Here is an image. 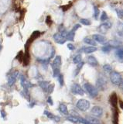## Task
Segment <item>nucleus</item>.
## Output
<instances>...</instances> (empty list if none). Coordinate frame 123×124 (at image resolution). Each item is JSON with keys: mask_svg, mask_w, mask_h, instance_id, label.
Returning a JSON list of instances; mask_svg holds the SVG:
<instances>
[{"mask_svg": "<svg viewBox=\"0 0 123 124\" xmlns=\"http://www.w3.org/2000/svg\"><path fill=\"white\" fill-rule=\"evenodd\" d=\"M76 107L79 110L82 112H85L90 108V102L87 99H79L76 103Z\"/></svg>", "mask_w": 123, "mask_h": 124, "instance_id": "7ed1b4c3", "label": "nucleus"}, {"mask_svg": "<svg viewBox=\"0 0 123 124\" xmlns=\"http://www.w3.org/2000/svg\"><path fill=\"white\" fill-rule=\"evenodd\" d=\"M67 119L68 120V121L72 122V123H80V122H79V119H78V117H76V116H68V117L67 118Z\"/></svg>", "mask_w": 123, "mask_h": 124, "instance_id": "5701e85b", "label": "nucleus"}, {"mask_svg": "<svg viewBox=\"0 0 123 124\" xmlns=\"http://www.w3.org/2000/svg\"><path fill=\"white\" fill-rule=\"evenodd\" d=\"M48 83L47 81H40V86L43 89L44 91L47 92V88H48Z\"/></svg>", "mask_w": 123, "mask_h": 124, "instance_id": "a878e982", "label": "nucleus"}, {"mask_svg": "<svg viewBox=\"0 0 123 124\" xmlns=\"http://www.w3.org/2000/svg\"><path fill=\"white\" fill-rule=\"evenodd\" d=\"M96 88L98 90H105L107 88V80L104 77H99L96 81Z\"/></svg>", "mask_w": 123, "mask_h": 124, "instance_id": "20e7f679", "label": "nucleus"}, {"mask_svg": "<svg viewBox=\"0 0 123 124\" xmlns=\"http://www.w3.org/2000/svg\"><path fill=\"white\" fill-rule=\"evenodd\" d=\"M84 62L83 61H81L80 63H79L78 64H77V68H76V70H75V71H74V76H76L80 72V69H81L82 68H83V66H84Z\"/></svg>", "mask_w": 123, "mask_h": 124, "instance_id": "4be33fe9", "label": "nucleus"}, {"mask_svg": "<svg viewBox=\"0 0 123 124\" xmlns=\"http://www.w3.org/2000/svg\"><path fill=\"white\" fill-rule=\"evenodd\" d=\"M81 60H82L81 55H80V54H78V55H76L74 58H73V62L76 64H78L79 63L81 62Z\"/></svg>", "mask_w": 123, "mask_h": 124, "instance_id": "412c9836", "label": "nucleus"}, {"mask_svg": "<svg viewBox=\"0 0 123 124\" xmlns=\"http://www.w3.org/2000/svg\"><path fill=\"white\" fill-rule=\"evenodd\" d=\"M99 124H100V123H99Z\"/></svg>", "mask_w": 123, "mask_h": 124, "instance_id": "a18cd8bd", "label": "nucleus"}, {"mask_svg": "<svg viewBox=\"0 0 123 124\" xmlns=\"http://www.w3.org/2000/svg\"><path fill=\"white\" fill-rule=\"evenodd\" d=\"M110 81H111V82L112 85L118 86L122 81V75L118 72L113 71L110 74Z\"/></svg>", "mask_w": 123, "mask_h": 124, "instance_id": "f03ea898", "label": "nucleus"}, {"mask_svg": "<svg viewBox=\"0 0 123 124\" xmlns=\"http://www.w3.org/2000/svg\"><path fill=\"white\" fill-rule=\"evenodd\" d=\"M80 23H82L83 25H85V26H89L90 25V20H88L87 19H80Z\"/></svg>", "mask_w": 123, "mask_h": 124, "instance_id": "c756f323", "label": "nucleus"}, {"mask_svg": "<svg viewBox=\"0 0 123 124\" xmlns=\"http://www.w3.org/2000/svg\"><path fill=\"white\" fill-rule=\"evenodd\" d=\"M115 54H116L117 57L119 58V59L123 60V48L122 49H118L116 50V52H115Z\"/></svg>", "mask_w": 123, "mask_h": 124, "instance_id": "393cba45", "label": "nucleus"}, {"mask_svg": "<svg viewBox=\"0 0 123 124\" xmlns=\"http://www.w3.org/2000/svg\"><path fill=\"white\" fill-rule=\"evenodd\" d=\"M67 48L70 50H74L75 49V46H74V44H67Z\"/></svg>", "mask_w": 123, "mask_h": 124, "instance_id": "4c0bfd02", "label": "nucleus"}, {"mask_svg": "<svg viewBox=\"0 0 123 124\" xmlns=\"http://www.w3.org/2000/svg\"><path fill=\"white\" fill-rule=\"evenodd\" d=\"M87 119L89 121L91 124H99L100 122H99V120L94 117V116H88V117L87 118Z\"/></svg>", "mask_w": 123, "mask_h": 124, "instance_id": "6ab92c4d", "label": "nucleus"}, {"mask_svg": "<svg viewBox=\"0 0 123 124\" xmlns=\"http://www.w3.org/2000/svg\"><path fill=\"white\" fill-rule=\"evenodd\" d=\"M111 47L109 45H105V46H104L103 47L101 48L102 51L105 52V53H109L110 50H111Z\"/></svg>", "mask_w": 123, "mask_h": 124, "instance_id": "c85d7f7f", "label": "nucleus"}, {"mask_svg": "<svg viewBox=\"0 0 123 124\" xmlns=\"http://www.w3.org/2000/svg\"><path fill=\"white\" fill-rule=\"evenodd\" d=\"M109 102L111 105V106L113 108H116L117 106V102H118V98H117V95L115 92L111 93V95L110 96V99H109Z\"/></svg>", "mask_w": 123, "mask_h": 124, "instance_id": "9b49d317", "label": "nucleus"}, {"mask_svg": "<svg viewBox=\"0 0 123 124\" xmlns=\"http://www.w3.org/2000/svg\"><path fill=\"white\" fill-rule=\"evenodd\" d=\"M1 48H2V46H0V50H1Z\"/></svg>", "mask_w": 123, "mask_h": 124, "instance_id": "37998d69", "label": "nucleus"}, {"mask_svg": "<svg viewBox=\"0 0 123 124\" xmlns=\"http://www.w3.org/2000/svg\"><path fill=\"white\" fill-rule=\"evenodd\" d=\"M53 40H55V42H57V44H64L65 42H66L67 39L65 37H64L60 33H57L53 35Z\"/></svg>", "mask_w": 123, "mask_h": 124, "instance_id": "0eeeda50", "label": "nucleus"}, {"mask_svg": "<svg viewBox=\"0 0 123 124\" xmlns=\"http://www.w3.org/2000/svg\"><path fill=\"white\" fill-rule=\"evenodd\" d=\"M108 19H109V17H108L107 13H105V12H103L102 14H101V20L103 21V22H105V21L107 20Z\"/></svg>", "mask_w": 123, "mask_h": 124, "instance_id": "473e14b6", "label": "nucleus"}, {"mask_svg": "<svg viewBox=\"0 0 123 124\" xmlns=\"http://www.w3.org/2000/svg\"><path fill=\"white\" fill-rule=\"evenodd\" d=\"M84 42L87 44H89V45L93 46H94L96 45V42L91 37H85L84 39Z\"/></svg>", "mask_w": 123, "mask_h": 124, "instance_id": "f3484780", "label": "nucleus"}, {"mask_svg": "<svg viewBox=\"0 0 123 124\" xmlns=\"http://www.w3.org/2000/svg\"><path fill=\"white\" fill-rule=\"evenodd\" d=\"M92 39H93L95 42L100 43V44H105L106 42V38L100 34H94L93 36H92Z\"/></svg>", "mask_w": 123, "mask_h": 124, "instance_id": "9d476101", "label": "nucleus"}, {"mask_svg": "<svg viewBox=\"0 0 123 124\" xmlns=\"http://www.w3.org/2000/svg\"><path fill=\"white\" fill-rule=\"evenodd\" d=\"M80 27V24H75L74 25V26L73 27V29H72V31H74V32H75V31L78 30V29H79Z\"/></svg>", "mask_w": 123, "mask_h": 124, "instance_id": "58836bf2", "label": "nucleus"}, {"mask_svg": "<svg viewBox=\"0 0 123 124\" xmlns=\"http://www.w3.org/2000/svg\"><path fill=\"white\" fill-rule=\"evenodd\" d=\"M57 79H58V81H59V83L60 85V86H63L64 84V76H63V75L60 74L59 76L57 77Z\"/></svg>", "mask_w": 123, "mask_h": 124, "instance_id": "cd10ccee", "label": "nucleus"}, {"mask_svg": "<svg viewBox=\"0 0 123 124\" xmlns=\"http://www.w3.org/2000/svg\"><path fill=\"white\" fill-rule=\"evenodd\" d=\"M94 16L95 19H98V16H99V9L97 6H94Z\"/></svg>", "mask_w": 123, "mask_h": 124, "instance_id": "7c9ffc66", "label": "nucleus"}, {"mask_svg": "<svg viewBox=\"0 0 123 124\" xmlns=\"http://www.w3.org/2000/svg\"><path fill=\"white\" fill-rule=\"evenodd\" d=\"M118 87H119V89L122 91V92L123 93V79H122V82L120 83V85H118Z\"/></svg>", "mask_w": 123, "mask_h": 124, "instance_id": "a19ab883", "label": "nucleus"}, {"mask_svg": "<svg viewBox=\"0 0 123 124\" xmlns=\"http://www.w3.org/2000/svg\"><path fill=\"white\" fill-rule=\"evenodd\" d=\"M103 69H104V71L108 74H111L113 71L112 67H111L110 64H105L103 66Z\"/></svg>", "mask_w": 123, "mask_h": 124, "instance_id": "aec40b11", "label": "nucleus"}, {"mask_svg": "<svg viewBox=\"0 0 123 124\" xmlns=\"http://www.w3.org/2000/svg\"><path fill=\"white\" fill-rule=\"evenodd\" d=\"M59 110H60V112H61V113H63L64 115L67 116L69 114L67 107V106L65 104H63V103L60 104V106H59Z\"/></svg>", "mask_w": 123, "mask_h": 124, "instance_id": "2eb2a0df", "label": "nucleus"}, {"mask_svg": "<svg viewBox=\"0 0 123 124\" xmlns=\"http://www.w3.org/2000/svg\"><path fill=\"white\" fill-rule=\"evenodd\" d=\"M74 36H75V32L74 31H70V32H68L67 36H66V39L70 41H74Z\"/></svg>", "mask_w": 123, "mask_h": 124, "instance_id": "a211bd4d", "label": "nucleus"}, {"mask_svg": "<svg viewBox=\"0 0 123 124\" xmlns=\"http://www.w3.org/2000/svg\"><path fill=\"white\" fill-rule=\"evenodd\" d=\"M47 102L51 105V106H53V99H52V98L51 96H49L48 97V99H47Z\"/></svg>", "mask_w": 123, "mask_h": 124, "instance_id": "ea45409f", "label": "nucleus"}, {"mask_svg": "<svg viewBox=\"0 0 123 124\" xmlns=\"http://www.w3.org/2000/svg\"><path fill=\"white\" fill-rule=\"evenodd\" d=\"M87 63L89 64V65L92 66V67H96V66L98 65V62L97 59L95 58L94 56L93 55H90L87 57Z\"/></svg>", "mask_w": 123, "mask_h": 124, "instance_id": "f8f14e48", "label": "nucleus"}, {"mask_svg": "<svg viewBox=\"0 0 123 124\" xmlns=\"http://www.w3.org/2000/svg\"><path fill=\"white\" fill-rule=\"evenodd\" d=\"M97 50V47L93 46H87V47H84L83 49V52L85 54H91L93 52H95Z\"/></svg>", "mask_w": 123, "mask_h": 124, "instance_id": "dca6fc26", "label": "nucleus"}, {"mask_svg": "<svg viewBox=\"0 0 123 124\" xmlns=\"http://www.w3.org/2000/svg\"><path fill=\"white\" fill-rule=\"evenodd\" d=\"M60 74V68H53V76L54 77V78L58 77Z\"/></svg>", "mask_w": 123, "mask_h": 124, "instance_id": "bb28decb", "label": "nucleus"}, {"mask_svg": "<svg viewBox=\"0 0 123 124\" xmlns=\"http://www.w3.org/2000/svg\"><path fill=\"white\" fill-rule=\"evenodd\" d=\"M91 115L94 116V117L99 118V117H101L103 116L104 111H103V108L101 106H94L91 108Z\"/></svg>", "mask_w": 123, "mask_h": 124, "instance_id": "423d86ee", "label": "nucleus"}, {"mask_svg": "<svg viewBox=\"0 0 123 124\" xmlns=\"http://www.w3.org/2000/svg\"><path fill=\"white\" fill-rule=\"evenodd\" d=\"M20 75V73L18 71H15V73H13V75H11L9 76V78H8V85L9 86H12V85H14V83L16 82L17 77Z\"/></svg>", "mask_w": 123, "mask_h": 124, "instance_id": "6e6552de", "label": "nucleus"}, {"mask_svg": "<svg viewBox=\"0 0 123 124\" xmlns=\"http://www.w3.org/2000/svg\"><path fill=\"white\" fill-rule=\"evenodd\" d=\"M71 7V4H69V5H67V6H61V9H63L64 12H65V11H67V9H70Z\"/></svg>", "mask_w": 123, "mask_h": 124, "instance_id": "e433bc0d", "label": "nucleus"}, {"mask_svg": "<svg viewBox=\"0 0 123 124\" xmlns=\"http://www.w3.org/2000/svg\"><path fill=\"white\" fill-rule=\"evenodd\" d=\"M78 119H79V122L81 123L82 124H91L87 119H84V118L78 117Z\"/></svg>", "mask_w": 123, "mask_h": 124, "instance_id": "72a5a7b5", "label": "nucleus"}, {"mask_svg": "<svg viewBox=\"0 0 123 124\" xmlns=\"http://www.w3.org/2000/svg\"><path fill=\"white\" fill-rule=\"evenodd\" d=\"M115 12H116L117 16L119 19H122L123 18V13H122V9H115Z\"/></svg>", "mask_w": 123, "mask_h": 124, "instance_id": "2f4dec72", "label": "nucleus"}, {"mask_svg": "<svg viewBox=\"0 0 123 124\" xmlns=\"http://www.w3.org/2000/svg\"><path fill=\"white\" fill-rule=\"evenodd\" d=\"M40 31H38V30H36V31H34V32L33 33V34L31 35V37H30V39L33 41L35 39H36L37 37H40Z\"/></svg>", "mask_w": 123, "mask_h": 124, "instance_id": "b1692460", "label": "nucleus"}, {"mask_svg": "<svg viewBox=\"0 0 123 124\" xmlns=\"http://www.w3.org/2000/svg\"><path fill=\"white\" fill-rule=\"evenodd\" d=\"M71 92L74 95H83L84 94V89L78 84H74L72 85L71 86Z\"/></svg>", "mask_w": 123, "mask_h": 124, "instance_id": "39448f33", "label": "nucleus"}, {"mask_svg": "<svg viewBox=\"0 0 123 124\" xmlns=\"http://www.w3.org/2000/svg\"><path fill=\"white\" fill-rule=\"evenodd\" d=\"M122 13H123V10H122Z\"/></svg>", "mask_w": 123, "mask_h": 124, "instance_id": "c03bdc74", "label": "nucleus"}, {"mask_svg": "<svg viewBox=\"0 0 123 124\" xmlns=\"http://www.w3.org/2000/svg\"><path fill=\"white\" fill-rule=\"evenodd\" d=\"M111 23H104L103 24H101V26H99V30L100 32H104L105 33L107 30H109V28H111Z\"/></svg>", "mask_w": 123, "mask_h": 124, "instance_id": "ddd939ff", "label": "nucleus"}, {"mask_svg": "<svg viewBox=\"0 0 123 124\" xmlns=\"http://www.w3.org/2000/svg\"><path fill=\"white\" fill-rule=\"evenodd\" d=\"M44 115L47 116L49 119L54 120V121H56V122H59V121H60V118L59 117V116H57L53 115V114L51 113V112H48V111H47V110H45V111H44Z\"/></svg>", "mask_w": 123, "mask_h": 124, "instance_id": "4468645a", "label": "nucleus"}, {"mask_svg": "<svg viewBox=\"0 0 123 124\" xmlns=\"http://www.w3.org/2000/svg\"><path fill=\"white\" fill-rule=\"evenodd\" d=\"M53 88H54V84H51V85H48V88H47V92L51 94L53 92Z\"/></svg>", "mask_w": 123, "mask_h": 124, "instance_id": "f704fd0d", "label": "nucleus"}, {"mask_svg": "<svg viewBox=\"0 0 123 124\" xmlns=\"http://www.w3.org/2000/svg\"><path fill=\"white\" fill-rule=\"evenodd\" d=\"M84 90L88 93V95H89L91 98H95L98 94V90L97 89V88L90 83H84Z\"/></svg>", "mask_w": 123, "mask_h": 124, "instance_id": "f257e3e1", "label": "nucleus"}, {"mask_svg": "<svg viewBox=\"0 0 123 124\" xmlns=\"http://www.w3.org/2000/svg\"><path fill=\"white\" fill-rule=\"evenodd\" d=\"M46 23L48 25V26H51L52 24V20H51V17L48 16H47V19H46Z\"/></svg>", "mask_w": 123, "mask_h": 124, "instance_id": "c9c22d12", "label": "nucleus"}, {"mask_svg": "<svg viewBox=\"0 0 123 124\" xmlns=\"http://www.w3.org/2000/svg\"><path fill=\"white\" fill-rule=\"evenodd\" d=\"M61 64H62V61H61V57L60 56H57L54 60H53V63L51 64L52 68H60Z\"/></svg>", "mask_w": 123, "mask_h": 124, "instance_id": "1a4fd4ad", "label": "nucleus"}, {"mask_svg": "<svg viewBox=\"0 0 123 124\" xmlns=\"http://www.w3.org/2000/svg\"><path fill=\"white\" fill-rule=\"evenodd\" d=\"M119 106L123 109V100H119Z\"/></svg>", "mask_w": 123, "mask_h": 124, "instance_id": "79ce46f5", "label": "nucleus"}]
</instances>
